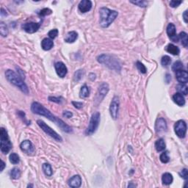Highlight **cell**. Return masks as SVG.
I'll use <instances>...</instances> for the list:
<instances>
[{"mask_svg":"<svg viewBox=\"0 0 188 188\" xmlns=\"http://www.w3.org/2000/svg\"><path fill=\"white\" fill-rule=\"evenodd\" d=\"M31 110L33 113L37 114V115H41V116L46 117L49 120H50L52 122L55 123L61 127L63 132H67V133H71L73 132L72 128L66 124L63 120L57 118L56 116L53 115L49 109L45 108L42 104H40L38 102H33L31 104Z\"/></svg>","mask_w":188,"mask_h":188,"instance_id":"cell-1","label":"cell"},{"mask_svg":"<svg viewBox=\"0 0 188 188\" xmlns=\"http://www.w3.org/2000/svg\"><path fill=\"white\" fill-rule=\"evenodd\" d=\"M100 19L99 24L104 28L108 27L115 21L118 16V13L116 10H112L107 7H101L99 9Z\"/></svg>","mask_w":188,"mask_h":188,"instance_id":"cell-2","label":"cell"},{"mask_svg":"<svg viewBox=\"0 0 188 188\" xmlns=\"http://www.w3.org/2000/svg\"><path fill=\"white\" fill-rule=\"evenodd\" d=\"M97 61L101 64L104 65L105 66L110 70L120 73L121 71V64L118 58L109 55H101L97 58Z\"/></svg>","mask_w":188,"mask_h":188,"instance_id":"cell-3","label":"cell"},{"mask_svg":"<svg viewBox=\"0 0 188 188\" xmlns=\"http://www.w3.org/2000/svg\"><path fill=\"white\" fill-rule=\"evenodd\" d=\"M5 76L6 79L10 83L17 87L18 88H19L22 92L24 93L25 94H29V89H28L27 85L24 82L23 79L19 74H17L16 72L9 69V70L6 71Z\"/></svg>","mask_w":188,"mask_h":188,"instance_id":"cell-4","label":"cell"},{"mask_svg":"<svg viewBox=\"0 0 188 188\" xmlns=\"http://www.w3.org/2000/svg\"><path fill=\"white\" fill-rule=\"evenodd\" d=\"M0 141H1V146H0L1 151L4 154H8L12 148V143L9 138L8 133L4 128H1Z\"/></svg>","mask_w":188,"mask_h":188,"instance_id":"cell-5","label":"cell"},{"mask_svg":"<svg viewBox=\"0 0 188 188\" xmlns=\"http://www.w3.org/2000/svg\"><path fill=\"white\" fill-rule=\"evenodd\" d=\"M101 120V114L100 112H96L91 116V120H90L89 125L87 128L86 131H85V135H91L96 132V129H98Z\"/></svg>","mask_w":188,"mask_h":188,"instance_id":"cell-6","label":"cell"},{"mask_svg":"<svg viewBox=\"0 0 188 188\" xmlns=\"http://www.w3.org/2000/svg\"><path fill=\"white\" fill-rule=\"evenodd\" d=\"M37 125L39 126V127L46 134H47L48 135H49L50 137H52V138L55 140L58 141V142H62L63 138L59 134L57 133L55 130L52 129L49 126H48L44 121H41V120H37Z\"/></svg>","mask_w":188,"mask_h":188,"instance_id":"cell-7","label":"cell"},{"mask_svg":"<svg viewBox=\"0 0 188 188\" xmlns=\"http://www.w3.org/2000/svg\"><path fill=\"white\" fill-rule=\"evenodd\" d=\"M109 85L106 82H103L100 85V86L99 87V89H98V92L96 94V98H95V102H96V104L100 103L102 100H103L104 98L106 96V95L107 94L108 91H109Z\"/></svg>","mask_w":188,"mask_h":188,"instance_id":"cell-8","label":"cell"},{"mask_svg":"<svg viewBox=\"0 0 188 188\" xmlns=\"http://www.w3.org/2000/svg\"><path fill=\"white\" fill-rule=\"evenodd\" d=\"M174 131L175 133L179 138H184L186 135L187 132V124L185 121L182 120H179L177 122H176L174 125Z\"/></svg>","mask_w":188,"mask_h":188,"instance_id":"cell-9","label":"cell"},{"mask_svg":"<svg viewBox=\"0 0 188 188\" xmlns=\"http://www.w3.org/2000/svg\"><path fill=\"white\" fill-rule=\"evenodd\" d=\"M119 98L117 96H114L112 99V102L109 106V113H110L111 117L114 120H116L118 115V111H119Z\"/></svg>","mask_w":188,"mask_h":188,"instance_id":"cell-10","label":"cell"},{"mask_svg":"<svg viewBox=\"0 0 188 188\" xmlns=\"http://www.w3.org/2000/svg\"><path fill=\"white\" fill-rule=\"evenodd\" d=\"M20 148L23 152H24L27 155H33L35 151L32 143L30 140H24L20 144Z\"/></svg>","mask_w":188,"mask_h":188,"instance_id":"cell-11","label":"cell"},{"mask_svg":"<svg viewBox=\"0 0 188 188\" xmlns=\"http://www.w3.org/2000/svg\"><path fill=\"white\" fill-rule=\"evenodd\" d=\"M41 23H35V22H30V23H25L22 25V30H24L27 33H35L37 32L40 28Z\"/></svg>","mask_w":188,"mask_h":188,"instance_id":"cell-12","label":"cell"},{"mask_svg":"<svg viewBox=\"0 0 188 188\" xmlns=\"http://www.w3.org/2000/svg\"><path fill=\"white\" fill-rule=\"evenodd\" d=\"M168 129L167 122L163 118H158L155 123V130L157 133H162L166 132Z\"/></svg>","mask_w":188,"mask_h":188,"instance_id":"cell-13","label":"cell"},{"mask_svg":"<svg viewBox=\"0 0 188 188\" xmlns=\"http://www.w3.org/2000/svg\"><path fill=\"white\" fill-rule=\"evenodd\" d=\"M56 73L60 77L63 78L66 76L68 73V68L66 65L63 62H58L55 64Z\"/></svg>","mask_w":188,"mask_h":188,"instance_id":"cell-14","label":"cell"},{"mask_svg":"<svg viewBox=\"0 0 188 188\" xmlns=\"http://www.w3.org/2000/svg\"><path fill=\"white\" fill-rule=\"evenodd\" d=\"M176 27L174 24L170 23L167 27V34H168V37L171 38L174 42H178L179 41V37L176 33Z\"/></svg>","mask_w":188,"mask_h":188,"instance_id":"cell-15","label":"cell"},{"mask_svg":"<svg viewBox=\"0 0 188 188\" xmlns=\"http://www.w3.org/2000/svg\"><path fill=\"white\" fill-rule=\"evenodd\" d=\"M176 78L180 84H187L188 81V73L187 71L179 70L176 71Z\"/></svg>","mask_w":188,"mask_h":188,"instance_id":"cell-16","label":"cell"},{"mask_svg":"<svg viewBox=\"0 0 188 188\" xmlns=\"http://www.w3.org/2000/svg\"><path fill=\"white\" fill-rule=\"evenodd\" d=\"M78 7H79V10L81 13H87V12L90 11L91 9L92 8V1H90V0H82L79 2Z\"/></svg>","mask_w":188,"mask_h":188,"instance_id":"cell-17","label":"cell"},{"mask_svg":"<svg viewBox=\"0 0 188 188\" xmlns=\"http://www.w3.org/2000/svg\"><path fill=\"white\" fill-rule=\"evenodd\" d=\"M68 186L73 188L79 187L82 184V179L79 175H74L68 180Z\"/></svg>","mask_w":188,"mask_h":188,"instance_id":"cell-18","label":"cell"},{"mask_svg":"<svg viewBox=\"0 0 188 188\" xmlns=\"http://www.w3.org/2000/svg\"><path fill=\"white\" fill-rule=\"evenodd\" d=\"M173 100L179 106H184L185 104V99L182 94L176 93L173 96Z\"/></svg>","mask_w":188,"mask_h":188,"instance_id":"cell-19","label":"cell"},{"mask_svg":"<svg viewBox=\"0 0 188 188\" xmlns=\"http://www.w3.org/2000/svg\"><path fill=\"white\" fill-rule=\"evenodd\" d=\"M53 46L54 42L52 41V40H51L50 38H47V37L43 39L41 42V47L43 50L49 51L52 49Z\"/></svg>","mask_w":188,"mask_h":188,"instance_id":"cell-20","label":"cell"},{"mask_svg":"<svg viewBox=\"0 0 188 188\" xmlns=\"http://www.w3.org/2000/svg\"><path fill=\"white\" fill-rule=\"evenodd\" d=\"M165 51L173 55H179L180 53V49H179L178 46H175L172 43H170L165 47Z\"/></svg>","mask_w":188,"mask_h":188,"instance_id":"cell-21","label":"cell"},{"mask_svg":"<svg viewBox=\"0 0 188 188\" xmlns=\"http://www.w3.org/2000/svg\"><path fill=\"white\" fill-rule=\"evenodd\" d=\"M77 37H78V33L76 32L71 31L68 33L67 35H66V37H65L64 40L66 43H73V42L77 39Z\"/></svg>","mask_w":188,"mask_h":188,"instance_id":"cell-22","label":"cell"},{"mask_svg":"<svg viewBox=\"0 0 188 188\" xmlns=\"http://www.w3.org/2000/svg\"><path fill=\"white\" fill-rule=\"evenodd\" d=\"M173 181H174V178L170 173H165L162 175V184L165 185H170L171 184H172Z\"/></svg>","mask_w":188,"mask_h":188,"instance_id":"cell-23","label":"cell"},{"mask_svg":"<svg viewBox=\"0 0 188 188\" xmlns=\"http://www.w3.org/2000/svg\"><path fill=\"white\" fill-rule=\"evenodd\" d=\"M165 143L164 141V140L162 138L157 140L155 143V148L156 150L158 152H160V151H163L165 149Z\"/></svg>","mask_w":188,"mask_h":188,"instance_id":"cell-24","label":"cell"},{"mask_svg":"<svg viewBox=\"0 0 188 188\" xmlns=\"http://www.w3.org/2000/svg\"><path fill=\"white\" fill-rule=\"evenodd\" d=\"M43 171L44 173V174L47 176H52V174H53V171H52V167H51L50 164L49 163H44L43 164Z\"/></svg>","mask_w":188,"mask_h":188,"instance_id":"cell-25","label":"cell"},{"mask_svg":"<svg viewBox=\"0 0 188 188\" xmlns=\"http://www.w3.org/2000/svg\"><path fill=\"white\" fill-rule=\"evenodd\" d=\"M179 39H180L182 41V44L184 46V47L187 48L188 45V37H187V34L184 32H181L179 33V35H178Z\"/></svg>","mask_w":188,"mask_h":188,"instance_id":"cell-26","label":"cell"},{"mask_svg":"<svg viewBox=\"0 0 188 188\" xmlns=\"http://www.w3.org/2000/svg\"><path fill=\"white\" fill-rule=\"evenodd\" d=\"M90 95V90L89 88L86 85H83V86L81 88L80 91H79V97L84 99V98L88 97Z\"/></svg>","mask_w":188,"mask_h":188,"instance_id":"cell-27","label":"cell"},{"mask_svg":"<svg viewBox=\"0 0 188 188\" xmlns=\"http://www.w3.org/2000/svg\"><path fill=\"white\" fill-rule=\"evenodd\" d=\"M10 176L13 179H18L21 176V171L18 168H14L10 171Z\"/></svg>","mask_w":188,"mask_h":188,"instance_id":"cell-28","label":"cell"},{"mask_svg":"<svg viewBox=\"0 0 188 188\" xmlns=\"http://www.w3.org/2000/svg\"><path fill=\"white\" fill-rule=\"evenodd\" d=\"M84 73H85V72H84V71L82 70V69L77 70L75 72L74 74H73V80H74L75 82H79V81H80L81 79L83 77Z\"/></svg>","mask_w":188,"mask_h":188,"instance_id":"cell-29","label":"cell"},{"mask_svg":"<svg viewBox=\"0 0 188 188\" xmlns=\"http://www.w3.org/2000/svg\"><path fill=\"white\" fill-rule=\"evenodd\" d=\"M176 90L181 94H184V96L187 95V86L186 84H179L176 86Z\"/></svg>","mask_w":188,"mask_h":188,"instance_id":"cell-30","label":"cell"},{"mask_svg":"<svg viewBox=\"0 0 188 188\" xmlns=\"http://www.w3.org/2000/svg\"><path fill=\"white\" fill-rule=\"evenodd\" d=\"M9 159H10V162L13 165H16L20 162V157L16 153H12L9 157Z\"/></svg>","mask_w":188,"mask_h":188,"instance_id":"cell-31","label":"cell"},{"mask_svg":"<svg viewBox=\"0 0 188 188\" xmlns=\"http://www.w3.org/2000/svg\"><path fill=\"white\" fill-rule=\"evenodd\" d=\"M0 34L2 37H7L8 35V29L6 24L3 22L0 23Z\"/></svg>","mask_w":188,"mask_h":188,"instance_id":"cell-32","label":"cell"},{"mask_svg":"<svg viewBox=\"0 0 188 188\" xmlns=\"http://www.w3.org/2000/svg\"><path fill=\"white\" fill-rule=\"evenodd\" d=\"M183 68H184L183 63L179 61H176V62L174 63V65L172 66V70L174 71V72L177 71L182 70Z\"/></svg>","mask_w":188,"mask_h":188,"instance_id":"cell-33","label":"cell"},{"mask_svg":"<svg viewBox=\"0 0 188 188\" xmlns=\"http://www.w3.org/2000/svg\"><path fill=\"white\" fill-rule=\"evenodd\" d=\"M159 159L162 163H168L170 161V158L168 157V151H164L163 153L160 154Z\"/></svg>","mask_w":188,"mask_h":188,"instance_id":"cell-34","label":"cell"},{"mask_svg":"<svg viewBox=\"0 0 188 188\" xmlns=\"http://www.w3.org/2000/svg\"><path fill=\"white\" fill-rule=\"evenodd\" d=\"M171 58L168 55L163 56L161 59V64L162 66H168L171 64Z\"/></svg>","mask_w":188,"mask_h":188,"instance_id":"cell-35","label":"cell"},{"mask_svg":"<svg viewBox=\"0 0 188 188\" xmlns=\"http://www.w3.org/2000/svg\"><path fill=\"white\" fill-rule=\"evenodd\" d=\"M136 66H137V68L138 69V71H139L140 73H146L147 72L146 68V66H144L142 63L138 61V62L136 63Z\"/></svg>","mask_w":188,"mask_h":188,"instance_id":"cell-36","label":"cell"},{"mask_svg":"<svg viewBox=\"0 0 188 188\" xmlns=\"http://www.w3.org/2000/svg\"><path fill=\"white\" fill-rule=\"evenodd\" d=\"M52 13V10L49 8H43L38 13V14L41 16H46L51 15Z\"/></svg>","mask_w":188,"mask_h":188,"instance_id":"cell-37","label":"cell"},{"mask_svg":"<svg viewBox=\"0 0 188 188\" xmlns=\"http://www.w3.org/2000/svg\"><path fill=\"white\" fill-rule=\"evenodd\" d=\"M131 3L132 4H135V5H138L140 7H146L148 5V2L146 1H141V0H139V1H131Z\"/></svg>","mask_w":188,"mask_h":188,"instance_id":"cell-38","label":"cell"},{"mask_svg":"<svg viewBox=\"0 0 188 188\" xmlns=\"http://www.w3.org/2000/svg\"><path fill=\"white\" fill-rule=\"evenodd\" d=\"M49 100L50 102H55L58 104H62L63 102V99L62 97H55V96H49Z\"/></svg>","mask_w":188,"mask_h":188,"instance_id":"cell-39","label":"cell"},{"mask_svg":"<svg viewBox=\"0 0 188 188\" xmlns=\"http://www.w3.org/2000/svg\"><path fill=\"white\" fill-rule=\"evenodd\" d=\"M48 35H49V37H50L51 39H55V37H57V36L58 35V30L57 29L52 30L49 32Z\"/></svg>","mask_w":188,"mask_h":188,"instance_id":"cell-40","label":"cell"},{"mask_svg":"<svg viewBox=\"0 0 188 188\" xmlns=\"http://www.w3.org/2000/svg\"><path fill=\"white\" fill-rule=\"evenodd\" d=\"M179 176L182 178L184 179V180H187L188 179V174H187V168H184L182 170L181 172H179Z\"/></svg>","mask_w":188,"mask_h":188,"instance_id":"cell-41","label":"cell"},{"mask_svg":"<svg viewBox=\"0 0 188 188\" xmlns=\"http://www.w3.org/2000/svg\"><path fill=\"white\" fill-rule=\"evenodd\" d=\"M182 3V1H170V6L171 7H177Z\"/></svg>","mask_w":188,"mask_h":188,"instance_id":"cell-42","label":"cell"},{"mask_svg":"<svg viewBox=\"0 0 188 188\" xmlns=\"http://www.w3.org/2000/svg\"><path fill=\"white\" fill-rule=\"evenodd\" d=\"M72 104L74 106L75 108L76 109H81V108L83 107V103L82 102H72Z\"/></svg>","mask_w":188,"mask_h":188,"instance_id":"cell-43","label":"cell"},{"mask_svg":"<svg viewBox=\"0 0 188 188\" xmlns=\"http://www.w3.org/2000/svg\"><path fill=\"white\" fill-rule=\"evenodd\" d=\"M63 115L64 117H66V118H70L73 116V113L71 112H70V111H64L63 113Z\"/></svg>","mask_w":188,"mask_h":188,"instance_id":"cell-44","label":"cell"},{"mask_svg":"<svg viewBox=\"0 0 188 188\" xmlns=\"http://www.w3.org/2000/svg\"><path fill=\"white\" fill-rule=\"evenodd\" d=\"M16 69H17L18 72L19 73H18V74H19V76H20L23 79H25V74H24V71H22V69L19 68H18V67H16Z\"/></svg>","mask_w":188,"mask_h":188,"instance_id":"cell-45","label":"cell"},{"mask_svg":"<svg viewBox=\"0 0 188 188\" xmlns=\"http://www.w3.org/2000/svg\"><path fill=\"white\" fill-rule=\"evenodd\" d=\"M183 19H184V22L185 23H187V10H185V11L184 12V13H183Z\"/></svg>","mask_w":188,"mask_h":188,"instance_id":"cell-46","label":"cell"},{"mask_svg":"<svg viewBox=\"0 0 188 188\" xmlns=\"http://www.w3.org/2000/svg\"><path fill=\"white\" fill-rule=\"evenodd\" d=\"M171 76L169 74V73H167L166 76H165V82H166V83H169L170 82H171Z\"/></svg>","mask_w":188,"mask_h":188,"instance_id":"cell-47","label":"cell"},{"mask_svg":"<svg viewBox=\"0 0 188 188\" xmlns=\"http://www.w3.org/2000/svg\"><path fill=\"white\" fill-rule=\"evenodd\" d=\"M7 16V11H6V10H4V9L1 7V17H4V16Z\"/></svg>","mask_w":188,"mask_h":188,"instance_id":"cell-48","label":"cell"},{"mask_svg":"<svg viewBox=\"0 0 188 188\" xmlns=\"http://www.w3.org/2000/svg\"><path fill=\"white\" fill-rule=\"evenodd\" d=\"M90 79H91V80H94V79H96V75H95L94 73H91V74H90Z\"/></svg>","mask_w":188,"mask_h":188,"instance_id":"cell-49","label":"cell"},{"mask_svg":"<svg viewBox=\"0 0 188 188\" xmlns=\"http://www.w3.org/2000/svg\"><path fill=\"white\" fill-rule=\"evenodd\" d=\"M4 167H5V163L3 160H1V171H3V170L4 169Z\"/></svg>","mask_w":188,"mask_h":188,"instance_id":"cell-50","label":"cell"},{"mask_svg":"<svg viewBox=\"0 0 188 188\" xmlns=\"http://www.w3.org/2000/svg\"><path fill=\"white\" fill-rule=\"evenodd\" d=\"M136 187V184H132V182H131L130 184L128 185V187Z\"/></svg>","mask_w":188,"mask_h":188,"instance_id":"cell-51","label":"cell"}]
</instances>
